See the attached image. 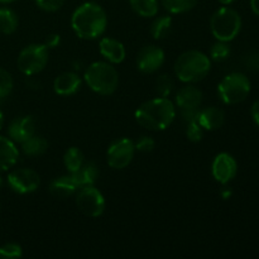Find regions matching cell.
<instances>
[{
	"mask_svg": "<svg viewBox=\"0 0 259 259\" xmlns=\"http://www.w3.org/2000/svg\"><path fill=\"white\" fill-rule=\"evenodd\" d=\"M108 25V15L98 3L88 2L76 8L71 17V27L81 39H96Z\"/></svg>",
	"mask_w": 259,
	"mask_h": 259,
	"instance_id": "1",
	"label": "cell"
},
{
	"mask_svg": "<svg viewBox=\"0 0 259 259\" xmlns=\"http://www.w3.org/2000/svg\"><path fill=\"white\" fill-rule=\"evenodd\" d=\"M176 118V106L169 99H152L142 104L136 111V120L149 131H164Z\"/></svg>",
	"mask_w": 259,
	"mask_h": 259,
	"instance_id": "2",
	"label": "cell"
},
{
	"mask_svg": "<svg viewBox=\"0 0 259 259\" xmlns=\"http://www.w3.org/2000/svg\"><path fill=\"white\" fill-rule=\"evenodd\" d=\"M174 70L176 77L182 82H199L209 75L211 70V61L200 51H186L179 56L175 62Z\"/></svg>",
	"mask_w": 259,
	"mask_h": 259,
	"instance_id": "3",
	"label": "cell"
},
{
	"mask_svg": "<svg viewBox=\"0 0 259 259\" xmlns=\"http://www.w3.org/2000/svg\"><path fill=\"white\" fill-rule=\"evenodd\" d=\"M83 80L94 93L111 95L119 85V73L110 62H94L86 68Z\"/></svg>",
	"mask_w": 259,
	"mask_h": 259,
	"instance_id": "4",
	"label": "cell"
},
{
	"mask_svg": "<svg viewBox=\"0 0 259 259\" xmlns=\"http://www.w3.org/2000/svg\"><path fill=\"white\" fill-rule=\"evenodd\" d=\"M210 29L218 40L230 42L242 29V18L237 10L229 7H223L212 14Z\"/></svg>",
	"mask_w": 259,
	"mask_h": 259,
	"instance_id": "5",
	"label": "cell"
},
{
	"mask_svg": "<svg viewBox=\"0 0 259 259\" xmlns=\"http://www.w3.org/2000/svg\"><path fill=\"white\" fill-rule=\"evenodd\" d=\"M250 93V81L244 73L233 72L225 76L218 85V94L223 103L234 105L244 101Z\"/></svg>",
	"mask_w": 259,
	"mask_h": 259,
	"instance_id": "6",
	"label": "cell"
},
{
	"mask_svg": "<svg viewBox=\"0 0 259 259\" xmlns=\"http://www.w3.org/2000/svg\"><path fill=\"white\" fill-rule=\"evenodd\" d=\"M48 62V48L45 45H33L27 46L20 51L18 56L17 65L22 73L27 76H33L39 73L46 67Z\"/></svg>",
	"mask_w": 259,
	"mask_h": 259,
	"instance_id": "7",
	"label": "cell"
},
{
	"mask_svg": "<svg viewBox=\"0 0 259 259\" xmlns=\"http://www.w3.org/2000/svg\"><path fill=\"white\" fill-rule=\"evenodd\" d=\"M76 205L89 218H99L105 211V199L94 185L80 187L76 196Z\"/></svg>",
	"mask_w": 259,
	"mask_h": 259,
	"instance_id": "8",
	"label": "cell"
},
{
	"mask_svg": "<svg viewBox=\"0 0 259 259\" xmlns=\"http://www.w3.org/2000/svg\"><path fill=\"white\" fill-rule=\"evenodd\" d=\"M136 147L129 138H120L114 141L106 151V161L114 169H123L133 161Z\"/></svg>",
	"mask_w": 259,
	"mask_h": 259,
	"instance_id": "9",
	"label": "cell"
},
{
	"mask_svg": "<svg viewBox=\"0 0 259 259\" xmlns=\"http://www.w3.org/2000/svg\"><path fill=\"white\" fill-rule=\"evenodd\" d=\"M8 185L17 194H30L39 187L40 177L34 169L18 168L8 175Z\"/></svg>",
	"mask_w": 259,
	"mask_h": 259,
	"instance_id": "10",
	"label": "cell"
},
{
	"mask_svg": "<svg viewBox=\"0 0 259 259\" xmlns=\"http://www.w3.org/2000/svg\"><path fill=\"white\" fill-rule=\"evenodd\" d=\"M164 63V52L158 46H144L137 55L136 65L142 73H153Z\"/></svg>",
	"mask_w": 259,
	"mask_h": 259,
	"instance_id": "11",
	"label": "cell"
},
{
	"mask_svg": "<svg viewBox=\"0 0 259 259\" xmlns=\"http://www.w3.org/2000/svg\"><path fill=\"white\" fill-rule=\"evenodd\" d=\"M238 164L234 157L230 156L229 153H219L214 158L211 164V174L212 177L217 180L219 184L227 185L237 176Z\"/></svg>",
	"mask_w": 259,
	"mask_h": 259,
	"instance_id": "12",
	"label": "cell"
},
{
	"mask_svg": "<svg viewBox=\"0 0 259 259\" xmlns=\"http://www.w3.org/2000/svg\"><path fill=\"white\" fill-rule=\"evenodd\" d=\"M8 134H9V138L15 143L22 144L23 142L27 141L33 134H35V121L33 116L25 115L14 119L9 124Z\"/></svg>",
	"mask_w": 259,
	"mask_h": 259,
	"instance_id": "13",
	"label": "cell"
},
{
	"mask_svg": "<svg viewBox=\"0 0 259 259\" xmlns=\"http://www.w3.org/2000/svg\"><path fill=\"white\" fill-rule=\"evenodd\" d=\"M99 51H100V55L111 65H118L125 60V47L120 40L115 38H101L99 42Z\"/></svg>",
	"mask_w": 259,
	"mask_h": 259,
	"instance_id": "14",
	"label": "cell"
},
{
	"mask_svg": "<svg viewBox=\"0 0 259 259\" xmlns=\"http://www.w3.org/2000/svg\"><path fill=\"white\" fill-rule=\"evenodd\" d=\"M201 103L202 93L196 86H184L176 94V105L180 110H195V109H200Z\"/></svg>",
	"mask_w": 259,
	"mask_h": 259,
	"instance_id": "15",
	"label": "cell"
},
{
	"mask_svg": "<svg viewBox=\"0 0 259 259\" xmlns=\"http://www.w3.org/2000/svg\"><path fill=\"white\" fill-rule=\"evenodd\" d=\"M81 88V78L75 72H63L53 81V90L57 95L70 96L77 93Z\"/></svg>",
	"mask_w": 259,
	"mask_h": 259,
	"instance_id": "16",
	"label": "cell"
},
{
	"mask_svg": "<svg viewBox=\"0 0 259 259\" xmlns=\"http://www.w3.org/2000/svg\"><path fill=\"white\" fill-rule=\"evenodd\" d=\"M196 120L204 131H217V129L222 128L224 124L225 114L222 109L209 106V108L199 110Z\"/></svg>",
	"mask_w": 259,
	"mask_h": 259,
	"instance_id": "17",
	"label": "cell"
},
{
	"mask_svg": "<svg viewBox=\"0 0 259 259\" xmlns=\"http://www.w3.org/2000/svg\"><path fill=\"white\" fill-rule=\"evenodd\" d=\"M48 190H50L52 196L57 197V199H66V197L72 196L78 190V186L75 180H73L72 175L70 174L53 180L50 184Z\"/></svg>",
	"mask_w": 259,
	"mask_h": 259,
	"instance_id": "18",
	"label": "cell"
},
{
	"mask_svg": "<svg viewBox=\"0 0 259 259\" xmlns=\"http://www.w3.org/2000/svg\"><path fill=\"white\" fill-rule=\"evenodd\" d=\"M19 158V151H18L15 142L10 138L0 136V171H7L12 168Z\"/></svg>",
	"mask_w": 259,
	"mask_h": 259,
	"instance_id": "19",
	"label": "cell"
},
{
	"mask_svg": "<svg viewBox=\"0 0 259 259\" xmlns=\"http://www.w3.org/2000/svg\"><path fill=\"white\" fill-rule=\"evenodd\" d=\"M71 175H72L73 180H75L78 189H80V187L83 186L95 185V182L99 179V168L93 162H88V163H83L78 171Z\"/></svg>",
	"mask_w": 259,
	"mask_h": 259,
	"instance_id": "20",
	"label": "cell"
},
{
	"mask_svg": "<svg viewBox=\"0 0 259 259\" xmlns=\"http://www.w3.org/2000/svg\"><path fill=\"white\" fill-rule=\"evenodd\" d=\"M48 148V142L45 137L38 136V134H33L30 138L24 141L22 143V151L24 152L27 156L37 157L45 153Z\"/></svg>",
	"mask_w": 259,
	"mask_h": 259,
	"instance_id": "21",
	"label": "cell"
},
{
	"mask_svg": "<svg viewBox=\"0 0 259 259\" xmlns=\"http://www.w3.org/2000/svg\"><path fill=\"white\" fill-rule=\"evenodd\" d=\"M131 8L136 14L143 18H152L158 14V0H129Z\"/></svg>",
	"mask_w": 259,
	"mask_h": 259,
	"instance_id": "22",
	"label": "cell"
},
{
	"mask_svg": "<svg viewBox=\"0 0 259 259\" xmlns=\"http://www.w3.org/2000/svg\"><path fill=\"white\" fill-rule=\"evenodd\" d=\"M85 163V157L81 152L80 148L77 147H71L65 152L63 156V164H65L66 169L68 174H75L76 171L81 168V166Z\"/></svg>",
	"mask_w": 259,
	"mask_h": 259,
	"instance_id": "23",
	"label": "cell"
},
{
	"mask_svg": "<svg viewBox=\"0 0 259 259\" xmlns=\"http://www.w3.org/2000/svg\"><path fill=\"white\" fill-rule=\"evenodd\" d=\"M18 15L9 8H0V32L12 34L18 28Z\"/></svg>",
	"mask_w": 259,
	"mask_h": 259,
	"instance_id": "24",
	"label": "cell"
},
{
	"mask_svg": "<svg viewBox=\"0 0 259 259\" xmlns=\"http://www.w3.org/2000/svg\"><path fill=\"white\" fill-rule=\"evenodd\" d=\"M172 28V18L169 15H162L154 19L151 27V34L154 39H163L169 34Z\"/></svg>",
	"mask_w": 259,
	"mask_h": 259,
	"instance_id": "25",
	"label": "cell"
},
{
	"mask_svg": "<svg viewBox=\"0 0 259 259\" xmlns=\"http://www.w3.org/2000/svg\"><path fill=\"white\" fill-rule=\"evenodd\" d=\"M161 3L164 9L172 14H182L194 9L199 0H161Z\"/></svg>",
	"mask_w": 259,
	"mask_h": 259,
	"instance_id": "26",
	"label": "cell"
},
{
	"mask_svg": "<svg viewBox=\"0 0 259 259\" xmlns=\"http://www.w3.org/2000/svg\"><path fill=\"white\" fill-rule=\"evenodd\" d=\"M230 46L228 45V42H223V40H218L217 43H214L210 50V57L211 60L217 61V62H222L225 61L230 55Z\"/></svg>",
	"mask_w": 259,
	"mask_h": 259,
	"instance_id": "27",
	"label": "cell"
},
{
	"mask_svg": "<svg viewBox=\"0 0 259 259\" xmlns=\"http://www.w3.org/2000/svg\"><path fill=\"white\" fill-rule=\"evenodd\" d=\"M174 81L168 75H161L156 81V91L161 98H167L172 93Z\"/></svg>",
	"mask_w": 259,
	"mask_h": 259,
	"instance_id": "28",
	"label": "cell"
},
{
	"mask_svg": "<svg viewBox=\"0 0 259 259\" xmlns=\"http://www.w3.org/2000/svg\"><path fill=\"white\" fill-rule=\"evenodd\" d=\"M13 90L12 75L7 70L0 67V99H4L10 95Z\"/></svg>",
	"mask_w": 259,
	"mask_h": 259,
	"instance_id": "29",
	"label": "cell"
},
{
	"mask_svg": "<svg viewBox=\"0 0 259 259\" xmlns=\"http://www.w3.org/2000/svg\"><path fill=\"white\" fill-rule=\"evenodd\" d=\"M23 255L22 247L17 243H7L0 247V258L3 259H14L20 258Z\"/></svg>",
	"mask_w": 259,
	"mask_h": 259,
	"instance_id": "30",
	"label": "cell"
},
{
	"mask_svg": "<svg viewBox=\"0 0 259 259\" xmlns=\"http://www.w3.org/2000/svg\"><path fill=\"white\" fill-rule=\"evenodd\" d=\"M186 137L191 142H200L204 137V129L197 123V120H192L186 123Z\"/></svg>",
	"mask_w": 259,
	"mask_h": 259,
	"instance_id": "31",
	"label": "cell"
},
{
	"mask_svg": "<svg viewBox=\"0 0 259 259\" xmlns=\"http://www.w3.org/2000/svg\"><path fill=\"white\" fill-rule=\"evenodd\" d=\"M134 147H136V151L143 152V153H149L156 147V142H154V139L152 137L142 136L134 142Z\"/></svg>",
	"mask_w": 259,
	"mask_h": 259,
	"instance_id": "32",
	"label": "cell"
},
{
	"mask_svg": "<svg viewBox=\"0 0 259 259\" xmlns=\"http://www.w3.org/2000/svg\"><path fill=\"white\" fill-rule=\"evenodd\" d=\"M35 4L38 5L39 9L45 10V12L53 13L62 8V5L65 4V0H35Z\"/></svg>",
	"mask_w": 259,
	"mask_h": 259,
	"instance_id": "33",
	"label": "cell"
},
{
	"mask_svg": "<svg viewBox=\"0 0 259 259\" xmlns=\"http://www.w3.org/2000/svg\"><path fill=\"white\" fill-rule=\"evenodd\" d=\"M244 65L249 70L259 72V52L258 51H250L244 56Z\"/></svg>",
	"mask_w": 259,
	"mask_h": 259,
	"instance_id": "34",
	"label": "cell"
},
{
	"mask_svg": "<svg viewBox=\"0 0 259 259\" xmlns=\"http://www.w3.org/2000/svg\"><path fill=\"white\" fill-rule=\"evenodd\" d=\"M60 42H61V35L53 33V34L47 35V38H46V40H45V43H43V45H45L46 47L50 50V48L57 47V46L60 45Z\"/></svg>",
	"mask_w": 259,
	"mask_h": 259,
	"instance_id": "35",
	"label": "cell"
},
{
	"mask_svg": "<svg viewBox=\"0 0 259 259\" xmlns=\"http://www.w3.org/2000/svg\"><path fill=\"white\" fill-rule=\"evenodd\" d=\"M200 109H195V110H180L181 111V116L186 123L192 120H196L197 114H199Z\"/></svg>",
	"mask_w": 259,
	"mask_h": 259,
	"instance_id": "36",
	"label": "cell"
},
{
	"mask_svg": "<svg viewBox=\"0 0 259 259\" xmlns=\"http://www.w3.org/2000/svg\"><path fill=\"white\" fill-rule=\"evenodd\" d=\"M250 114H252V118L254 120V123L259 125V100L255 101L252 105V109H250Z\"/></svg>",
	"mask_w": 259,
	"mask_h": 259,
	"instance_id": "37",
	"label": "cell"
},
{
	"mask_svg": "<svg viewBox=\"0 0 259 259\" xmlns=\"http://www.w3.org/2000/svg\"><path fill=\"white\" fill-rule=\"evenodd\" d=\"M250 8L255 15H259V0H250Z\"/></svg>",
	"mask_w": 259,
	"mask_h": 259,
	"instance_id": "38",
	"label": "cell"
},
{
	"mask_svg": "<svg viewBox=\"0 0 259 259\" xmlns=\"http://www.w3.org/2000/svg\"><path fill=\"white\" fill-rule=\"evenodd\" d=\"M222 195H223V197H224V199L227 200V199H229L230 195H232V192H230L229 190H224V191L222 192Z\"/></svg>",
	"mask_w": 259,
	"mask_h": 259,
	"instance_id": "39",
	"label": "cell"
},
{
	"mask_svg": "<svg viewBox=\"0 0 259 259\" xmlns=\"http://www.w3.org/2000/svg\"><path fill=\"white\" fill-rule=\"evenodd\" d=\"M218 2H219L220 4H223V5H230V4H233L235 0H218Z\"/></svg>",
	"mask_w": 259,
	"mask_h": 259,
	"instance_id": "40",
	"label": "cell"
},
{
	"mask_svg": "<svg viewBox=\"0 0 259 259\" xmlns=\"http://www.w3.org/2000/svg\"><path fill=\"white\" fill-rule=\"evenodd\" d=\"M3 124H4V115H3L2 110H0V129L3 128Z\"/></svg>",
	"mask_w": 259,
	"mask_h": 259,
	"instance_id": "41",
	"label": "cell"
},
{
	"mask_svg": "<svg viewBox=\"0 0 259 259\" xmlns=\"http://www.w3.org/2000/svg\"><path fill=\"white\" fill-rule=\"evenodd\" d=\"M13 2H15V0H0V3H2V4H10V3H13Z\"/></svg>",
	"mask_w": 259,
	"mask_h": 259,
	"instance_id": "42",
	"label": "cell"
},
{
	"mask_svg": "<svg viewBox=\"0 0 259 259\" xmlns=\"http://www.w3.org/2000/svg\"><path fill=\"white\" fill-rule=\"evenodd\" d=\"M3 185H4V181H3V177L0 176V189H2V187H3Z\"/></svg>",
	"mask_w": 259,
	"mask_h": 259,
	"instance_id": "43",
	"label": "cell"
}]
</instances>
